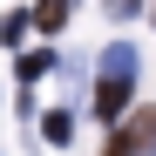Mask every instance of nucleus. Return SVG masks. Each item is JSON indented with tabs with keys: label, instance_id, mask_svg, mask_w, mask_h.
Returning a JSON list of instances; mask_svg holds the SVG:
<instances>
[{
	"label": "nucleus",
	"instance_id": "obj_1",
	"mask_svg": "<svg viewBox=\"0 0 156 156\" xmlns=\"http://www.w3.org/2000/svg\"><path fill=\"white\" fill-rule=\"evenodd\" d=\"M129 95H136V48H129V41H115V48H102V82H95V115H102V122H122Z\"/></svg>",
	"mask_w": 156,
	"mask_h": 156
},
{
	"label": "nucleus",
	"instance_id": "obj_2",
	"mask_svg": "<svg viewBox=\"0 0 156 156\" xmlns=\"http://www.w3.org/2000/svg\"><path fill=\"white\" fill-rule=\"evenodd\" d=\"M149 143H156V109H136V122H129V129H115L102 156H143Z\"/></svg>",
	"mask_w": 156,
	"mask_h": 156
},
{
	"label": "nucleus",
	"instance_id": "obj_3",
	"mask_svg": "<svg viewBox=\"0 0 156 156\" xmlns=\"http://www.w3.org/2000/svg\"><path fill=\"white\" fill-rule=\"evenodd\" d=\"M55 61H61L55 48H27V55H20V82H41V75L55 68Z\"/></svg>",
	"mask_w": 156,
	"mask_h": 156
},
{
	"label": "nucleus",
	"instance_id": "obj_4",
	"mask_svg": "<svg viewBox=\"0 0 156 156\" xmlns=\"http://www.w3.org/2000/svg\"><path fill=\"white\" fill-rule=\"evenodd\" d=\"M41 136L55 143V149H61V143H75V115H68V109H48V122H41Z\"/></svg>",
	"mask_w": 156,
	"mask_h": 156
},
{
	"label": "nucleus",
	"instance_id": "obj_5",
	"mask_svg": "<svg viewBox=\"0 0 156 156\" xmlns=\"http://www.w3.org/2000/svg\"><path fill=\"white\" fill-rule=\"evenodd\" d=\"M68 7H75V0H41V7H34V27H48V34H55L61 20H68Z\"/></svg>",
	"mask_w": 156,
	"mask_h": 156
},
{
	"label": "nucleus",
	"instance_id": "obj_6",
	"mask_svg": "<svg viewBox=\"0 0 156 156\" xmlns=\"http://www.w3.org/2000/svg\"><path fill=\"white\" fill-rule=\"evenodd\" d=\"M27 27H34V14H7V20H0V41L20 48V41H27Z\"/></svg>",
	"mask_w": 156,
	"mask_h": 156
},
{
	"label": "nucleus",
	"instance_id": "obj_7",
	"mask_svg": "<svg viewBox=\"0 0 156 156\" xmlns=\"http://www.w3.org/2000/svg\"><path fill=\"white\" fill-rule=\"evenodd\" d=\"M109 14H115V20H129V14H143V0H109Z\"/></svg>",
	"mask_w": 156,
	"mask_h": 156
},
{
	"label": "nucleus",
	"instance_id": "obj_8",
	"mask_svg": "<svg viewBox=\"0 0 156 156\" xmlns=\"http://www.w3.org/2000/svg\"><path fill=\"white\" fill-rule=\"evenodd\" d=\"M149 14H156V7H149Z\"/></svg>",
	"mask_w": 156,
	"mask_h": 156
}]
</instances>
